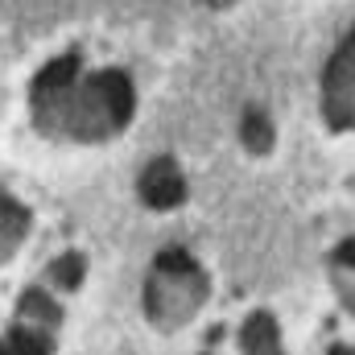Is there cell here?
Here are the masks:
<instances>
[{"label": "cell", "instance_id": "8992f818", "mask_svg": "<svg viewBox=\"0 0 355 355\" xmlns=\"http://www.w3.org/2000/svg\"><path fill=\"white\" fill-rule=\"evenodd\" d=\"M240 141H244L252 153H268V149H272L277 132H272V120H268L261 107H248V112H244V120H240Z\"/></svg>", "mask_w": 355, "mask_h": 355}, {"label": "cell", "instance_id": "277c9868", "mask_svg": "<svg viewBox=\"0 0 355 355\" xmlns=\"http://www.w3.org/2000/svg\"><path fill=\"white\" fill-rule=\"evenodd\" d=\"M141 198L153 207V211H170V207H182L186 198V182L178 174V166L170 157H157L145 174H141Z\"/></svg>", "mask_w": 355, "mask_h": 355}, {"label": "cell", "instance_id": "7a4b0ae2", "mask_svg": "<svg viewBox=\"0 0 355 355\" xmlns=\"http://www.w3.org/2000/svg\"><path fill=\"white\" fill-rule=\"evenodd\" d=\"M207 297V277L182 248L162 252L145 285V310L157 327H182Z\"/></svg>", "mask_w": 355, "mask_h": 355}, {"label": "cell", "instance_id": "30bf717a", "mask_svg": "<svg viewBox=\"0 0 355 355\" xmlns=\"http://www.w3.org/2000/svg\"><path fill=\"white\" fill-rule=\"evenodd\" d=\"M8 352H12V355H46V343H42V335H37V339H29V335L21 331V335L12 339V347H8Z\"/></svg>", "mask_w": 355, "mask_h": 355}, {"label": "cell", "instance_id": "6da1fadb", "mask_svg": "<svg viewBox=\"0 0 355 355\" xmlns=\"http://www.w3.org/2000/svg\"><path fill=\"white\" fill-rule=\"evenodd\" d=\"M33 120L75 141H107L132 120V83L124 71H99L58 91H33Z\"/></svg>", "mask_w": 355, "mask_h": 355}, {"label": "cell", "instance_id": "52a82bcc", "mask_svg": "<svg viewBox=\"0 0 355 355\" xmlns=\"http://www.w3.org/2000/svg\"><path fill=\"white\" fill-rule=\"evenodd\" d=\"M75 79H79V54H62V58H54L33 79V91H58V87H67V83H75Z\"/></svg>", "mask_w": 355, "mask_h": 355}, {"label": "cell", "instance_id": "9c48e42d", "mask_svg": "<svg viewBox=\"0 0 355 355\" xmlns=\"http://www.w3.org/2000/svg\"><path fill=\"white\" fill-rule=\"evenodd\" d=\"M54 277H58L62 285H79V277H83V257H62V261L54 265Z\"/></svg>", "mask_w": 355, "mask_h": 355}, {"label": "cell", "instance_id": "8fae6325", "mask_svg": "<svg viewBox=\"0 0 355 355\" xmlns=\"http://www.w3.org/2000/svg\"><path fill=\"white\" fill-rule=\"evenodd\" d=\"M211 8H227V4H236V0H207Z\"/></svg>", "mask_w": 355, "mask_h": 355}, {"label": "cell", "instance_id": "5b68a950", "mask_svg": "<svg viewBox=\"0 0 355 355\" xmlns=\"http://www.w3.org/2000/svg\"><path fill=\"white\" fill-rule=\"evenodd\" d=\"M240 343H244V355H281V335H277V322L268 314H252L244 322Z\"/></svg>", "mask_w": 355, "mask_h": 355}, {"label": "cell", "instance_id": "3957f363", "mask_svg": "<svg viewBox=\"0 0 355 355\" xmlns=\"http://www.w3.org/2000/svg\"><path fill=\"white\" fill-rule=\"evenodd\" d=\"M322 112H327V124L335 132L352 128V120H355V42H352V33H343L339 50L327 62V75H322Z\"/></svg>", "mask_w": 355, "mask_h": 355}, {"label": "cell", "instance_id": "ba28073f", "mask_svg": "<svg viewBox=\"0 0 355 355\" xmlns=\"http://www.w3.org/2000/svg\"><path fill=\"white\" fill-rule=\"evenodd\" d=\"M352 252H355V244L352 240H343L339 244V252H335V277L343 272V306H352Z\"/></svg>", "mask_w": 355, "mask_h": 355}, {"label": "cell", "instance_id": "7c38bea8", "mask_svg": "<svg viewBox=\"0 0 355 355\" xmlns=\"http://www.w3.org/2000/svg\"><path fill=\"white\" fill-rule=\"evenodd\" d=\"M331 355H352V347L343 343V347H331Z\"/></svg>", "mask_w": 355, "mask_h": 355}]
</instances>
